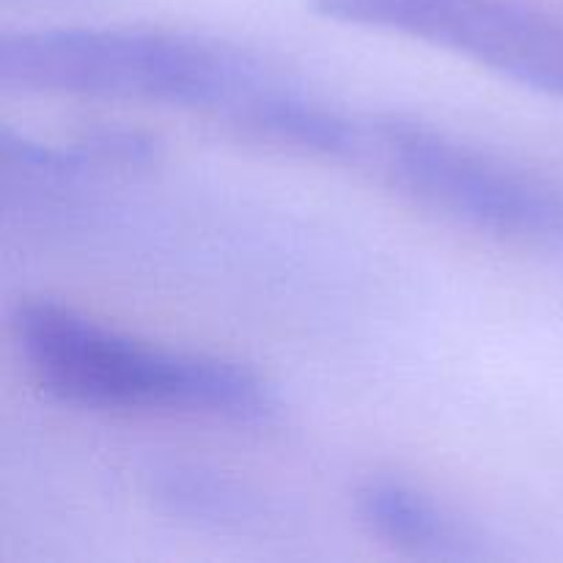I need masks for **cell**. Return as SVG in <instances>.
Segmentation results:
<instances>
[{
  "label": "cell",
  "instance_id": "3957f363",
  "mask_svg": "<svg viewBox=\"0 0 563 563\" xmlns=\"http://www.w3.org/2000/svg\"><path fill=\"white\" fill-rule=\"evenodd\" d=\"M355 163L421 207L498 240L563 245V190L410 115L357 119Z\"/></svg>",
  "mask_w": 563,
  "mask_h": 563
},
{
  "label": "cell",
  "instance_id": "8992f818",
  "mask_svg": "<svg viewBox=\"0 0 563 563\" xmlns=\"http://www.w3.org/2000/svg\"><path fill=\"white\" fill-rule=\"evenodd\" d=\"M154 141L130 130H99L66 146L31 141L3 130L0 135V168L5 176L31 181H71L91 170L137 168L154 159Z\"/></svg>",
  "mask_w": 563,
  "mask_h": 563
},
{
  "label": "cell",
  "instance_id": "6da1fadb",
  "mask_svg": "<svg viewBox=\"0 0 563 563\" xmlns=\"http://www.w3.org/2000/svg\"><path fill=\"white\" fill-rule=\"evenodd\" d=\"M0 86L203 110L251 130L289 82L229 42L163 27H42L0 38Z\"/></svg>",
  "mask_w": 563,
  "mask_h": 563
},
{
  "label": "cell",
  "instance_id": "5b68a950",
  "mask_svg": "<svg viewBox=\"0 0 563 563\" xmlns=\"http://www.w3.org/2000/svg\"><path fill=\"white\" fill-rule=\"evenodd\" d=\"M363 526L390 548L427 561L487 559L484 539L432 495L399 478H368L355 495Z\"/></svg>",
  "mask_w": 563,
  "mask_h": 563
},
{
  "label": "cell",
  "instance_id": "277c9868",
  "mask_svg": "<svg viewBox=\"0 0 563 563\" xmlns=\"http://www.w3.org/2000/svg\"><path fill=\"white\" fill-rule=\"evenodd\" d=\"M344 25L421 38L563 99V22L526 0H311Z\"/></svg>",
  "mask_w": 563,
  "mask_h": 563
},
{
  "label": "cell",
  "instance_id": "52a82bcc",
  "mask_svg": "<svg viewBox=\"0 0 563 563\" xmlns=\"http://www.w3.org/2000/svg\"><path fill=\"white\" fill-rule=\"evenodd\" d=\"M154 500L170 517L201 526H245L258 515L256 498H251L240 484L196 467L159 473L154 482Z\"/></svg>",
  "mask_w": 563,
  "mask_h": 563
},
{
  "label": "cell",
  "instance_id": "7a4b0ae2",
  "mask_svg": "<svg viewBox=\"0 0 563 563\" xmlns=\"http://www.w3.org/2000/svg\"><path fill=\"white\" fill-rule=\"evenodd\" d=\"M14 341L38 388L64 405L229 421H262L278 407L273 388L240 363L154 346L60 302H22Z\"/></svg>",
  "mask_w": 563,
  "mask_h": 563
}]
</instances>
